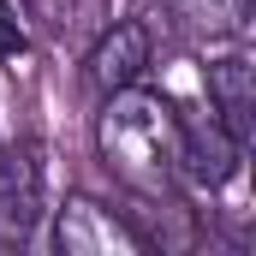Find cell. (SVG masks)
Masks as SVG:
<instances>
[{"instance_id": "cell-1", "label": "cell", "mask_w": 256, "mask_h": 256, "mask_svg": "<svg viewBox=\"0 0 256 256\" xmlns=\"http://www.w3.org/2000/svg\"><path fill=\"white\" fill-rule=\"evenodd\" d=\"M96 143H102L108 173L137 196L161 202L185 185V173H179V102L161 90L126 84V90L102 96Z\"/></svg>"}, {"instance_id": "cell-2", "label": "cell", "mask_w": 256, "mask_h": 256, "mask_svg": "<svg viewBox=\"0 0 256 256\" xmlns=\"http://www.w3.org/2000/svg\"><path fill=\"white\" fill-rule=\"evenodd\" d=\"M54 250L60 256H143L149 238L131 226L126 214H114L108 202L72 191L54 208Z\"/></svg>"}, {"instance_id": "cell-3", "label": "cell", "mask_w": 256, "mask_h": 256, "mask_svg": "<svg viewBox=\"0 0 256 256\" xmlns=\"http://www.w3.org/2000/svg\"><path fill=\"white\" fill-rule=\"evenodd\" d=\"M244 161V143L226 131L214 108H179V173L196 191H220Z\"/></svg>"}, {"instance_id": "cell-4", "label": "cell", "mask_w": 256, "mask_h": 256, "mask_svg": "<svg viewBox=\"0 0 256 256\" xmlns=\"http://www.w3.org/2000/svg\"><path fill=\"white\" fill-rule=\"evenodd\" d=\"M48 208V167H42V149L36 143H18L6 149L0 143V238H30L36 220Z\"/></svg>"}, {"instance_id": "cell-5", "label": "cell", "mask_w": 256, "mask_h": 256, "mask_svg": "<svg viewBox=\"0 0 256 256\" xmlns=\"http://www.w3.org/2000/svg\"><path fill=\"white\" fill-rule=\"evenodd\" d=\"M143 72H149V30L137 18H120L114 30H102L96 48H90V60H84L90 90H102V96H114L126 84H143Z\"/></svg>"}, {"instance_id": "cell-6", "label": "cell", "mask_w": 256, "mask_h": 256, "mask_svg": "<svg viewBox=\"0 0 256 256\" xmlns=\"http://www.w3.org/2000/svg\"><path fill=\"white\" fill-rule=\"evenodd\" d=\"M208 108L226 120V131L238 143H250V131H256V66H250V54H220L208 66Z\"/></svg>"}, {"instance_id": "cell-7", "label": "cell", "mask_w": 256, "mask_h": 256, "mask_svg": "<svg viewBox=\"0 0 256 256\" xmlns=\"http://www.w3.org/2000/svg\"><path fill=\"white\" fill-rule=\"evenodd\" d=\"M155 6L202 42H238L250 30V0H155Z\"/></svg>"}, {"instance_id": "cell-8", "label": "cell", "mask_w": 256, "mask_h": 256, "mask_svg": "<svg viewBox=\"0 0 256 256\" xmlns=\"http://www.w3.org/2000/svg\"><path fill=\"white\" fill-rule=\"evenodd\" d=\"M0 54L12 60V54H24V24H18V12L0 0Z\"/></svg>"}]
</instances>
